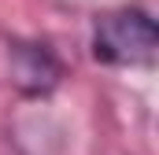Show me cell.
<instances>
[{
	"label": "cell",
	"instance_id": "6da1fadb",
	"mask_svg": "<svg viewBox=\"0 0 159 155\" xmlns=\"http://www.w3.org/2000/svg\"><path fill=\"white\" fill-rule=\"evenodd\" d=\"M89 52L100 67L137 70L152 67L159 52V26L144 7H115L93 19Z\"/></svg>",
	"mask_w": 159,
	"mask_h": 155
},
{
	"label": "cell",
	"instance_id": "7a4b0ae2",
	"mask_svg": "<svg viewBox=\"0 0 159 155\" xmlns=\"http://www.w3.org/2000/svg\"><path fill=\"white\" fill-rule=\"evenodd\" d=\"M4 70H7V85L22 100H48L63 85L67 63L48 41L7 37L4 41Z\"/></svg>",
	"mask_w": 159,
	"mask_h": 155
}]
</instances>
